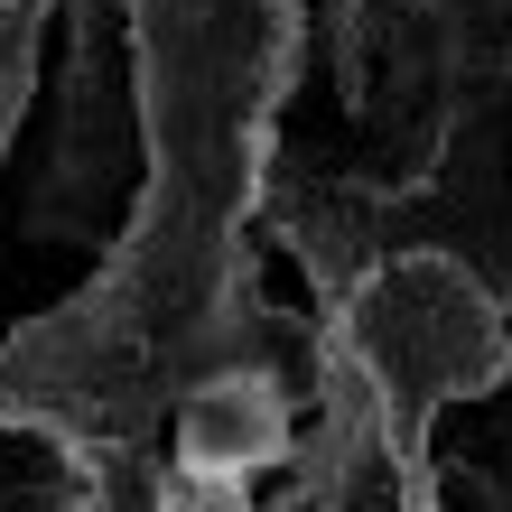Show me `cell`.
Here are the masks:
<instances>
[{"label": "cell", "mask_w": 512, "mask_h": 512, "mask_svg": "<svg viewBox=\"0 0 512 512\" xmlns=\"http://www.w3.org/2000/svg\"><path fill=\"white\" fill-rule=\"evenodd\" d=\"M168 512H252V503L233 494V485H215V475H205V485H187V494H177Z\"/></svg>", "instance_id": "1"}]
</instances>
